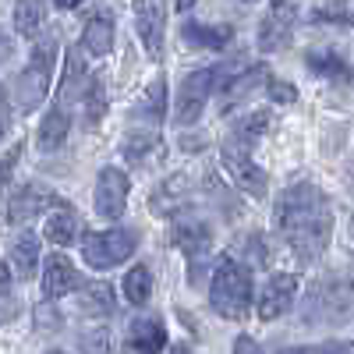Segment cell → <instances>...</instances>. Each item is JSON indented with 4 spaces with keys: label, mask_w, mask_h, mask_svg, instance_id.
Returning a JSON list of instances; mask_svg holds the SVG:
<instances>
[{
    "label": "cell",
    "mask_w": 354,
    "mask_h": 354,
    "mask_svg": "<svg viewBox=\"0 0 354 354\" xmlns=\"http://www.w3.org/2000/svg\"><path fill=\"white\" fill-rule=\"evenodd\" d=\"M82 50L88 57H106L113 50V18L100 8L82 28Z\"/></svg>",
    "instance_id": "cell-18"
},
{
    "label": "cell",
    "mask_w": 354,
    "mask_h": 354,
    "mask_svg": "<svg viewBox=\"0 0 354 354\" xmlns=\"http://www.w3.org/2000/svg\"><path fill=\"white\" fill-rule=\"evenodd\" d=\"M82 273L75 270V266L68 262V255H46L43 262V294L46 298H64V294L71 290H82Z\"/></svg>",
    "instance_id": "cell-13"
},
{
    "label": "cell",
    "mask_w": 354,
    "mask_h": 354,
    "mask_svg": "<svg viewBox=\"0 0 354 354\" xmlns=\"http://www.w3.org/2000/svg\"><path fill=\"white\" fill-rule=\"evenodd\" d=\"M170 354H192V351H188V347H174Z\"/></svg>",
    "instance_id": "cell-42"
},
{
    "label": "cell",
    "mask_w": 354,
    "mask_h": 354,
    "mask_svg": "<svg viewBox=\"0 0 354 354\" xmlns=\"http://www.w3.org/2000/svg\"><path fill=\"white\" fill-rule=\"evenodd\" d=\"M78 347H82V354H110V333H106V326H88V330H82Z\"/></svg>",
    "instance_id": "cell-32"
},
{
    "label": "cell",
    "mask_w": 354,
    "mask_h": 354,
    "mask_svg": "<svg viewBox=\"0 0 354 354\" xmlns=\"http://www.w3.org/2000/svg\"><path fill=\"white\" fill-rule=\"evenodd\" d=\"M252 64L245 61H230V64H213V68H198L192 71L185 82H181V93H177V103H174V124L185 128V124H195L205 103H209L213 93H223V88L238 78L241 71H248Z\"/></svg>",
    "instance_id": "cell-2"
},
{
    "label": "cell",
    "mask_w": 354,
    "mask_h": 354,
    "mask_svg": "<svg viewBox=\"0 0 354 354\" xmlns=\"http://www.w3.org/2000/svg\"><path fill=\"white\" fill-rule=\"evenodd\" d=\"M142 117H153V121H163V113H167V78L163 75H156L153 78V85L145 88V96H142V103L135 106Z\"/></svg>",
    "instance_id": "cell-28"
},
{
    "label": "cell",
    "mask_w": 354,
    "mask_h": 354,
    "mask_svg": "<svg viewBox=\"0 0 354 354\" xmlns=\"http://www.w3.org/2000/svg\"><path fill=\"white\" fill-rule=\"evenodd\" d=\"M330 354H354V344H333Z\"/></svg>",
    "instance_id": "cell-40"
},
{
    "label": "cell",
    "mask_w": 354,
    "mask_h": 354,
    "mask_svg": "<svg viewBox=\"0 0 354 354\" xmlns=\"http://www.w3.org/2000/svg\"><path fill=\"white\" fill-rule=\"evenodd\" d=\"M78 305H82L85 315H110L113 312V290H110V283H103V280L85 283Z\"/></svg>",
    "instance_id": "cell-25"
},
{
    "label": "cell",
    "mask_w": 354,
    "mask_h": 354,
    "mask_svg": "<svg viewBox=\"0 0 354 354\" xmlns=\"http://www.w3.org/2000/svg\"><path fill=\"white\" fill-rule=\"evenodd\" d=\"M50 354H68V351H50Z\"/></svg>",
    "instance_id": "cell-43"
},
{
    "label": "cell",
    "mask_w": 354,
    "mask_h": 354,
    "mask_svg": "<svg viewBox=\"0 0 354 354\" xmlns=\"http://www.w3.org/2000/svg\"><path fill=\"white\" fill-rule=\"evenodd\" d=\"M50 205H57V195L46 185H25L8 202V223H28V220H36L39 213H46Z\"/></svg>",
    "instance_id": "cell-11"
},
{
    "label": "cell",
    "mask_w": 354,
    "mask_h": 354,
    "mask_svg": "<svg viewBox=\"0 0 354 354\" xmlns=\"http://www.w3.org/2000/svg\"><path fill=\"white\" fill-rule=\"evenodd\" d=\"M188 195H192V181L185 174H174L149 195V209L156 216H177V213H181V205H188Z\"/></svg>",
    "instance_id": "cell-16"
},
{
    "label": "cell",
    "mask_w": 354,
    "mask_h": 354,
    "mask_svg": "<svg viewBox=\"0 0 354 354\" xmlns=\"http://www.w3.org/2000/svg\"><path fill=\"white\" fill-rule=\"evenodd\" d=\"M294 294H298V277L294 273H273L259 294V319L262 322L280 319L294 305Z\"/></svg>",
    "instance_id": "cell-9"
},
{
    "label": "cell",
    "mask_w": 354,
    "mask_h": 354,
    "mask_svg": "<svg viewBox=\"0 0 354 354\" xmlns=\"http://www.w3.org/2000/svg\"><path fill=\"white\" fill-rule=\"evenodd\" d=\"M46 15H50V4H18L15 8V28H18L21 36L36 39L43 21H46Z\"/></svg>",
    "instance_id": "cell-27"
},
{
    "label": "cell",
    "mask_w": 354,
    "mask_h": 354,
    "mask_svg": "<svg viewBox=\"0 0 354 354\" xmlns=\"http://www.w3.org/2000/svg\"><path fill=\"white\" fill-rule=\"evenodd\" d=\"M294 18H298V8L294 4H273L262 18V28H259V46L270 53V50H280L287 46L290 32H294Z\"/></svg>",
    "instance_id": "cell-14"
},
{
    "label": "cell",
    "mask_w": 354,
    "mask_h": 354,
    "mask_svg": "<svg viewBox=\"0 0 354 354\" xmlns=\"http://www.w3.org/2000/svg\"><path fill=\"white\" fill-rule=\"evenodd\" d=\"M312 18L322 25H354V11L347 4H315Z\"/></svg>",
    "instance_id": "cell-31"
},
{
    "label": "cell",
    "mask_w": 354,
    "mask_h": 354,
    "mask_svg": "<svg viewBox=\"0 0 354 354\" xmlns=\"http://www.w3.org/2000/svg\"><path fill=\"white\" fill-rule=\"evenodd\" d=\"M128 192H131V181L124 170L117 167H103L100 170V181H96V195H93V205L103 220H121L124 209H128Z\"/></svg>",
    "instance_id": "cell-7"
},
{
    "label": "cell",
    "mask_w": 354,
    "mask_h": 354,
    "mask_svg": "<svg viewBox=\"0 0 354 354\" xmlns=\"http://www.w3.org/2000/svg\"><path fill=\"white\" fill-rule=\"evenodd\" d=\"M11 262H15L21 280H28L36 273V266H39V238L36 234H21V238L11 245Z\"/></svg>",
    "instance_id": "cell-23"
},
{
    "label": "cell",
    "mask_w": 354,
    "mask_h": 354,
    "mask_svg": "<svg viewBox=\"0 0 354 354\" xmlns=\"http://www.w3.org/2000/svg\"><path fill=\"white\" fill-rule=\"evenodd\" d=\"M153 294V273L149 266H131L124 273V301L128 305H145Z\"/></svg>",
    "instance_id": "cell-26"
},
{
    "label": "cell",
    "mask_w": 354,
    "mask_h": 354,
    "mask_svg": "<svg viewBox=\"0 0 354 354\" xmlns=\"http://www.w3.org/2000/svg\"><path fill=\"white\" fill-rule=\"evenodd\" d=\"M11 53H15V43H11V36L4 32V28H0V64H4Z\"/></svg>",
    "instance_id": "cell-38"
},
{
    "label": "cell",
    "mask_w": 354,
    "mask_h": 354,
    "mask_svg": "<svg viewBox=\"0 0 354 354\" xmlns=\"http://www.w3.org/2000/svg\"><path fill=\"white\" fill-rule=\"evenodd\" d=\"M277 230L301 262H315L333 238V205L315 185H290L277 198Z\"/></svg>",
    "instance_id": "cell-1"
},
{
    "label": "cell",
    "mask_w": 354,
    "mask_h": 354,
    "mask_svg": "<svg viewBox=\"0 0 354 354\" xmlns=\"http://www.w3.org/2000/svg\"><path fill=\"white\" fill-rule=\"evenodd\" d=\"M8 280H11V270H8V266H4V262H0V287H4Z\"/></svg>",
    "instance_id": "cell-41"
},
{
    "label": "cell",
    "mask_w": 354,
    "mask_h": 354,
    "mask_svg": "<svg viewBox=\"0 0 354 354\" xmlns=\"http://www.w3.org/2000/svg\"><path fill=\"white\" fill-rule=\"evenodd\" d=\"M270 96L277 103H294V100H298V88L287 85V82H270Z\"/></svg>",
    "instance_id": "cell-34"
},
{
    "label": "cell",
    "mask_w": 354,
    "mask_h": 354,
    "mask_svg": "<svg viewBox=\"0 0 354 354\" xmlns=\"http://www.w3.org/2000/svg\"><path fill=\"white\" fill-rule=\"evenodd\" d=\"M88 85H93V75H88L85 53L78 46H68L64 53V75H61V88H57V110H64L78 100H85Z\"/></svg>",
    "instance_id": "cell-8"
},
{
    "label": "cell",
    "mask_w": 354,
    "mask_h": 354,
    "mask_svg": "<svg viewBox=\"0 0 354 354\" xmlns=\"http://www.w3.org/2000/svg\"><path fill=\"white\" fill-rule=\"evenodd\" d=\"M106 113V88H103V78H93L85 93V128H96Z\"/></svg>",
    "instance_id": "cell-30"
},
{
    "label": "cell",
    "mask_w": 354,
    "mask_h": 354,
    "mask_svg": "<svg viewBox=\"0 0 354 354\" xmlns=\"http://www.w3.org/2000/svg\"><path fill=\"white\" fill-rule=\"evenodd\" d=\"M220 163H223L227 177H230V181L238 185L245 195H252V198H266V188H270V181H266V170L252 160V149H248V145L227 138V142H223V149H220Z\"/></svg>",
    "instance_id": "cell-6"
},
{
    "label": "cell",
    "mask_w": 354,
    "mask_h": 354,
    "mask_svg": "<svg viewBox=\"0 0 354 354\" xmlns=\"http://www.w3.org/2000/svg\"><path fill=\"white\" fill-rule=\"evenodd\" d=\"M18 156H21V145H11V149L0 156V188L8 185V177L15 174V167H18Z\"/></svg>",
    "instance_id": "cell-33"
},
{
    "label": "cell",
    "mask_w": 354,
    "mask_h": 354,
    "mask_svg": "<svg viewBox=\"0 0 354 354\" xmlns=\"http://www.w3.org/2000/svg\"><path fill=\"white\" fill-rule=\"evenodd\" d=\"M167 347V326L156 315H142L128 326V351L131 354H163Z\"/></svg>",
    "instance_id": "cell-15"
},
{
    "label": "cell",
    "mask_w": 354,
    "mask_h": 354,
    "mask_svg": "<svg viewBox=\"0 0 354 354\" xmlns=\"http://www.w3.org/2000/svg\"><path fill=\"white\" fill-rule=\"evenodd\" d=\"M280 354H330V347H283Z\"/></svg>",
    "instance_id": "cell-39"
},
{
    "label": "cell",
    "mask_w": 354,
    "mask_h": 354,
    "mask_svg": "<svg viewBox=\"0 0 354 354\" xmlns=\"http://www.w3.org/2000/svg\"><path fill=\"white\" fill-rule=\"evenodd\" d=\"M170 241L181 248L192 262H198L205 252L213 248V230H209V223H202V220H195V216H177L174 223H170Z\"/></svg>",
    "instance_id": "cell-10"
},
{
    "label": "cell",
    "mask_w": 354,
    "mask_h": 354,
    "mask_svg": "<svg viewBox=\"0 0 354 354\" xmlns=\"http://www.w3.org/2000/svg\"><path fill=\"white\" fill-rule=\"evenodd\" d=\"M234 354H262V351H259V344L252 337H238L234 340Z\"/></svg>",
    "instance_id": "cell-37"
},
{
    "label": "cell",
    "mask_w": 354,
    "mask_h": 354,
    "mask_svg": "<svg viewBox=\"0 0 354 354\" xmlns=\"http://www.w3.org/2000/svg\"><path fill=\"white\" fill-rule=\"evenodd\" d=\"M15 315H18V301L11 298V294L0 290V326H4V322H11Z\"/></svg>",
    "instance_id": "cell-35"
},
{
    "label": "cell",
    "mask_w": 354,
    "mask_h": 354,
    "mask_svg": "<svg viewBox=\"0 0 354 354\" xmlns=\"http://www.w3.org/2000/svg\"><path fill=\"white\" fill-rule=\"evenodd\" d=\"M78 234H82V220L75 209H68V205H57L53 216L46 220V238L57 245V248H68L78 241Z\"/></svg>",
    "instance_id": "cell-20"
},
{
    "label": "cell",
    "mask_w": 354,
    "mask_h": 354,
    "mask_svg": "<svg viewBox=\"0 0 354 354\" xmlns=\"http://www.w3.org/2000/svg\"><path fill=\"white\" fill-rule=\"evenodd\" d=\"M181 36L198 46V50H223L234 39V28L230 25H205V21H185L181 25Z\"/></svg>",
    "instance_id": "cell-19"
},
{
    "label": "cell",
    "mask_w": 354,
    "mask_h": 354,
    "mask_svg": "<svg viewBox=\"0 0 354 354\" xmlns=\"http://www.w3.org/2000/svg\"><path fill=\"white\" fill-rule=\"evenodd\" d=\"M53 61H57V39H43L36 43L32 57H28L25 71L15 82V100L21 110H36L43 103V96L50 93V75H53Z\"/></svg>",
    "instance_id": "cell-5"
},
{
    "label": "cell",
    "mask_w": 354,
    "mask_h": 354,
    "mask_svg": "<svg viewBox=\"0 0 354 354\" xmlns=\"http://www.w3.org/2000/svg\"><path fill=\"white\" fill-rule=\"evenodd\" d=\"M305 64H308L312 75L326 78V82H337V85L351 82V64L344 61L340 53H333V50H312V53L305 57Z\"/></svg>",
    "instance_id": "cell-21"
},
{
    "label": "cell",
    "mask_w": 354,
    "mask_h": 354,
    "mask_svg": "<svg viewBox=\"0 0 354 354\" xmlns=\"http://www.w3.org/2000/svg\"><path fill=\"white\" fill-rule=\"evenodd\" d=\"M156 145H160V135H156V131H131V135L121 142V153H124V160H131V163H145Z\"/></svg>",
    "instance_id": "cell-29"
},
{
    "label": "cell",
    "mask_w": 354,
    "mask_h": 354,
    "mask_svg": "<svg viewBox=\"0 0 354 354\" xmlns=\"http://www.w3.org/2000/svg\"><path fill=\"white\" fill-rule=\"evenodd\" d=\"M255 88H270V71H266L262 64H252L248 71H241L238 78H234L223 93H220V106H223V113H230L234 110V103H241V100H248Z\"/></svg>",
    "instance_id": "cell-17"
},
{
    "label": "cell",
    "mask_w": 354,
    "mask_h": 354,
    "mask_svg": "<svg viewBox=\"0 0 354 354\" xmlns=\"http://www.w3.org/2000/svg\"><path fill=\"white\" fill-rule=\"evenodd\" d=\"M209 305L223 319H245L252 308V273L248 266L234 255H223L213 270L209 283Z\"/></svg>",
    "instance_id": "cell-3"
},
{
    "label": "cell",
    "mask_w": 354,
    "mask_h": 354,
    "mask_svg": "<svg viewBox=\"0 0 354 354\" xmlns=\"http://www.w3.org/2000/svg\"><path fill=\"white\" fill-rule=\"evenodd\" d=\"M71 131V121H68V113L64 110H50L43 117V124H39V135H36V145H39V153H53V149H61L64 138Z\"/></svg>",
    "instance_id": "cell-22"
},
{
    "label": "cell",
    "mask_w": 354,
    "mask_h": 354,
    "mask_svg": "<svg viewBox=\"0 0 354 354\" xmlns=\"http://www.w3.org/2000/svg\"><path fill=\"white\" fill-rule=\"evenodd\" d=\"M266 128H270V110H252V113H245V117H238V124H234V131H230V138L234 142H241V145H252L266 135Z\"/></svg>",
    "instance_id": "cell-24"
},
{
    "label": "cell",
    "mask_w": 354,
    "mask_h": 354,
    "mask_svg": "<svg viewBox=\"0 0 354 354\" xmlns=\"http://www.w3.org/2000/svg\"><path fill=\"white\" fill-rule=\"evenodd\" d=\"M135 28L149 57H163V36H167V8L163 4H135Z\"/></svg>",
    "instance_id": "cell-12"
},
{
    "label": "cell",
    "mask_w": 354,
    "mask_h": 354,
    "mask_svg": "<svg viewBox=\"0 0 354 354\" xmlns=\"http://www.w3.org/2000/svg\"><path fill=\"white\" fill-rule=\"evenodd\" d=\"M11 128V106H8V93H4V85H0V138L8 135Z\"/></svg>",
    "instance_id": "cell-36"
},
{
    "label": "cell",
    "mask_w": 354,
    "mask_h": 354,
    "mask_svg": "<svg viewBox=\"0 0 354 354\" xmlns=\"http://www.w3.org/2000/svg\"><path fill=\"white\" fill-rule=\"evenodd\" d=\"M138 248V230L121 227V230H96V234H85L82 238V259L88 270H113L121 266L124 259H131Z\"/></svg>",
    "instance_id": "cell-4"
}]
</instances>
